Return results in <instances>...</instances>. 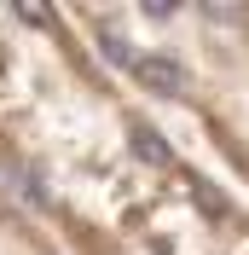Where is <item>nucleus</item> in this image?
<instances>
[{"label": "nucleus", "instance_id": "nucleus-1", "mask_svg": "<svg viewBox=\"0 0 249 255\" xmlns=\"http://www.w3.org/2000/svg\"><path fill=\"white\" fill-rule=\"evenodd\" d=\"M133 76L145 81V87H156V93H174V87H186V70L174 58H133Z\"/></svg>", "mask_w": 249, "mask_h": 255}, {"label": "nucleus", "instance_id": "nucleus-2", "mask_svg": "<svg viewBox=\"0 0 249 255\" xmlns=\"http://www.w3.org/2000/svg\"><path fill=\"white\" fill-rule=\"evenodd\" d=\"M139 157H145V162H168V145L156 139L151 128H139Z\"/></svg>", "mask_w": 249, "mask_h": 255}]
</instances>
